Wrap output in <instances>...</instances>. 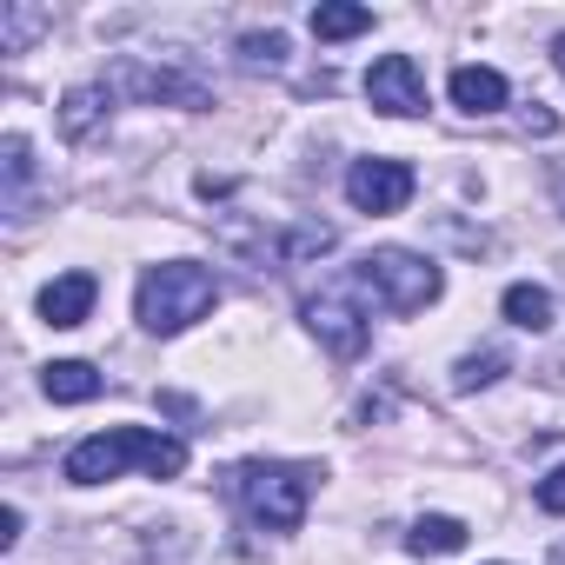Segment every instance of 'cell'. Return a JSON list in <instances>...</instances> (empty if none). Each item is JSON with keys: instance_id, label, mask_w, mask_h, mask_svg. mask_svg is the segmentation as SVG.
<instances>
[{"instance_id": "1", "label": "cell", "mask_w": 565, "mask_h": 565, "mask_svg": "<svg viewBox=\"0 0 565 565\" xmlns=\"http://www.w3.org/2000/svg\"><path fill=\"white\" fill-rule=\"evenodd\" d=\"M147 472V479H180L186 472V446L173 433H153V426H107L94 439H81L67 452V479L74 486H100V479H120V472Z\"/></svg>"}, {"instance_id": "2", "label": "cell", "mask_w": 565, "mask_h": 565, "mask_svg": "<svg viewBox=\"0 0 565 565\" xmlns=\"http://www.w3.org/2000/svg\"><path fill=\"white\" fill-rule=\"evenodd\" d=\"M220 300V279L193 259H167V266H147L140 273V294H134V313L147 333H186L193 320H206Z\"/></svg>"}, {"instance_id": "3", "label": "cell", "mask_w": 565, "mask_h": 565, "mask_svg": "<svg viewBox=\"0 0 565 565\" xmlns=\"http://www.w3.org/2000/svg\"><path fill=\"white\" fill-rule=\"evenodd\" d=\"M313 466H287V459H246L239 472H233V499L246 505V519L253 525H266V532H294L300 519H307V505H313Z\"/></svg>"}, {"instance_id": "4", "label": "cell", "mask_w": 565, "mask_h": 565, "mask_svg": "<svg viewBox=\"0 0 565 565\" xmlns=\"http://www.w3.org/2000/svg\"><path fill=\"white\" fill-rule=\"evenodd\" d=\"M353 279L373 294V307H386V313H426V307L439 300V287H446V273H439L426 253H406V246L366 253V259L353 266Z\"/></svg>"}, {"instance_id": "5", "label": "cell", "mask_w": 565, "mask_h": 565, "mask_svg": "<svg viewBox=\"0 0 565 565\" xmlns=\"http://www.w3.org/2000/svg\"><path fill=\"white\" fill-rule=\"evenodd\" d=\"M307 327H313V340L333 353V360H353L360 347H366V333H373V313H366V287L347 273V279H333V287H320L313 300H307Z\"/></svg>"}, {"instance_id": "6", "label": "cell", "mask_w": 565, "mask_h": 565, "mask_svg": "<svg viewBox=\"0 0 565 565\" xmlns=\"http://www.w3.org/2000/svg\"><path fill=\"white\" fill-rule=\"evenodd\" d=\"M220 239L233 253H246L253 266H300V259H320L333 246V226L327 220H307V226H239V220H226Z\"/></svg>"}, {"instance_id": "7", "label": "cell", "mask_w": 565, "mask_h": 565, "mask_svg": "<svg viewBox=\"0 0 565 565\" xmlns=\"http://www.w3.org/2000/svg\"><path fill=\"white\" fill-rule=\"evenodd\" d=\"M366 100H373L386 120H413V114H426V74H419V61H413V54H386V61H373V74H366Z\"/></svg>"}, {"instance_id": "8", "label": "cell", "mask_w": 565, "mask_h": 565, "mask_svg": "<svg viewBox=\"0 0 565 565\" xmlns=\"http://www.w3.org/2000/svg\"><path fill=\"white\" fill-rule=\"evenodd\" d=\"M413 186L419 180L406 160H353V173H347V200L360 213H399L413 200Z\"/></svg>"}, {"instance_id": "9", "label": "cell", "mask_w": 565, "mask_h": 565, "mask_svg": "<svg viewBox=\"0 0 565 565\" xmlns=\"http://www.w3.org/2000/svg\"><path fill=\"white\" fill-rule=\"evenodd\" d=\"M114 81H120L127 94H140V100H167V107H186V114L213 107V94H206L193 74H180V67H147V61H127Z\"/></svg>"}, {"instance_id": "10", "label": "cell", "mask_w": 565, "mask_h": 565, "mask_svg": "<svg viewBox=\"0 0 565 565\" xmlns=\"http://www.w3.org/2000/svg\"><path fill=\"white\" fill-rule=\"evenodd\" d=\"M107 127H114V87H107V81L74 87V94L61 100V134H67L74 147H94Z\"/></svg>"}, {"instance_id": "11", "label": "cell", "mask_w": 565, "mask_h": 565, "mask_svg": "<svg viewBox=\"0 0 565 565\" xmlns=\"http://www.w3.org/2000/svg\"><path fill=\"white\" fill-rule=\"evenodd\" d=\"M94 300H100V279L94 273H61V279L41 287V320L47 327H81L94 313Z\"/></svg>"}, {"instance_id": "12", "label": "cell", "mask_w": 565, "mask_h": 565, "mask_svg": "<svg viewBox=\"0 0 565 565\" xmlns=\"http://www.w3.org/2000/svg\"><path fill=\"white\" fill-rule=\"evenodd\" d=\"M505 100H512V87L499 67H452V107L459 114H499Z\"/></svg>"}, {"instance_id": "13", "label": "cell", "mask_w": 565, "mask_h": 565, "mask_svg": "<svg viewBox=\"0 0 565 565\" xmlns=\"http://www.w3.org/2000/svg\"><path fill=\"white\" fill-rule=\"evenodd\" d=\"M41 386H47V399H61V406H87V399H100V373L87 366V360H54L47 373H41Z\"/></svg>"}, {"instance_id": "14", "label": "cell", "mask_w": 565, "mask_h": 565, "mask_svg": "<svg viewBox=\"0 0 565 565\" xmlns=\"http://www.w3.org/2000/svg\"><path fill=\"white\" fill-rule=\"evenodd\" d=\"M406 552H413V558H446V552H466V525H459V519H446V512H426V519H413Z\"/></svg>"}, {"instance_id": "15", "label": "cell", "mask_w": 565, "mask_h": 565, "mask_svg": "<svg viewBox=\"0 0 565 565\" xmlns=\"http://www.w3.org/2000/svg\"><path fill=\"white\" fill-rule=\"evenodd\" d=\"M0 173H8V220H28V180H34V147L28 134L0 140Z\"/></svg>"}, {"instance_id": "16", "label": "cell", "mask_w": 565, "mask_h": 565, "mask_svg": "<svg viewBox=\"0 0 565 565\" xmlns=\"http://www.w3.org/2000/svg\"><path fill=\"white\" fill-rule=\"evenodd\" d=\"M54 14L47 8H21V0H0V54H28L34 34H47Z\"/></svg>"}, {"instance_id": "17", "label": "cell", "mask_w": 565, "mask_h": 565, "mask_svg": "<svg viewBox=\"0 0 565 565\" xmlns=\"http://www.w3.org/2000/svg\"><path fill=\"white\" fill-rule=\"evenodd\" d=\"M505 320L519 327V333H545L552 327V294L545 287H532V279H519V287H505Z\"/></svg>"}, {"instance_id": "18", "label": "cell", "mask_w": 565, "mask_h": 565, "mask_svg": "<svg viewBox=\"0 0 565 565\" xmlns=\"http://www.w3.org/2000/svg\"><path fill=\"white\" fill-rule=\"evenodd\" d=\"M512 373V353L505 347H479V353H466L459 366H452V393H479V386H499Z\"/></svg>"}, {"instance_id": "19", "label": "cell", "mask_w": 565, "mask_h": 565, "mask_svg": "<svg viewBox=\"0 0 565 565\" xmlns=\"http://www.w3.org/2000/svg\"><path fill=\"white\" fill-rule=\"evenodd\" d=\"M373 28V8H347V0H327V8H313V34L320 41H353Z\"/></svg>"}, {"instance_id": "20", "label": "cell", "mask_w": 565, "mask_h": 565, "mask_svg": "<svg viewBox=\"0 0 565 565\" xmlns=\"http://www.w3.org/2000/svg\"><path fill=\"white\" fill-rule=\"evenodd\" d=\"M287 54H294L287 34H273V28L266 34H239V67L246 74H279V67H287Z\"/></svg>"}, {"instance_id": "21", "label": "cell", "mask_w": 565, "mask_h": 565, "mask_svg": "<svg viewBox=\"0 0 565 565\" xmlns=\"http://www.w3.org/2000/svg\"><path fill=\"white\" fill-rule=\"evenodd\" d=\"M532 499H539V512H565V466H552V472L539 479V492H532Z\"/></svg>"}, {"instance_id": "22", "label": "cell", "mask_w": 565, "mask_h": 565, "mask_svg": "<svg viewBox=\"0 0 565 565\" xmlns=\"http://www.w3.org/2000/svg\"><path fill=\"white\" fill-rule=\"evenodd\" d=\"M552 61H558V74H565V34H558V41H552Z\"/></svg>"}, {"instance_id": "23", "label": "cell", "mask_w": 565, "mask_h": 565, "mask_svg": "<svg viewBox=\"0 0 565 565\" xmlns=\"http://www.w3.org/2000/svg\"><path fill=\"white\" fill-rule=\"evenodd\" d=\"M552 565H565V545H558V552H552Z\"/></svg>"}]
</instances>
